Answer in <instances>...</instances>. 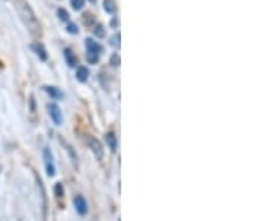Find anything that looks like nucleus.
Segmentation results:
<instances>
[{"instance_id": "f3484780", "label": "nucleus", "mask_w": 269, "mask_h": 221, "mask_svg": "<svg viewBox=\"0 0 269 221\" xmlns=\"http://www.w3.org/2000/svg\"><path fill=\"white\" fill-rule=\"evenodd\" d=\"M109 64H112L114 67H118V66L121 64L120 54H118V53H115V54H112V56H111V59H109Z\"/></svg>"}, {"instance_id": "6ab92c4d", "label": "nucleus", "mask_w": 269, "mask_h": 221, "mask_svg": "<svg viewBox=\"0 0 269 221\" xmlns=\"http://www.w3.org/2000/svg\"><path fill=\"white\" fill-rule=\"evenodd\" d=\"M57 15H59L60 21H64V22L69 21V14H67V11H64L63 8H60V9L57 11Z\"/></svg>"}, {"instance_id": "423d86ee", "label": "nucleus", "mask_w": 269, "mask_h": 221, "mask_svg": "<svg viewBox=\"0 0 269 221\" xmlns=\"http://www.w3.org/2000/svg\"><path fill=\"white\" fill-rule=\"evenodd\" d=\"M85 48H87V51H90V53H96V54H102L104 53V46L102 45H99L96 40L93 39H85Z\"/></svg>"}, {"instance_id": "ddd939ff", "label": "nucleus", "mask_w": 269, "mask_h": 221, "mask_svg": "<svg viewBox=\"0 0 269 221\" xmlns=\"http://www.w3.org/2000/svg\"><path fill=\"white\" fill-rule=\"evenodd\" d=\"M64 145H66V151L69 153V157H70V160H72V163L75 164V166H78V156H77V153L74 151V148L67 143V142L62 141Z\"/></svg>"}, {"instance_id": "9b49d317", "label": "nucleus", "mask_w": 269, "mask_h": 221, "mask_svg": "<svg viewBox=\"0 0 269 221\" xmlns=\"http://www.w3.org/2000/svg\"><path fill=\"white\" fill-rule=\"evenodd\" d=\"M104 9L108 14H115L117 12L115 0H104Z\"/></svg>"}, {"instance_id": "f03ea898", "label": "nucleus", "mask_w": 269, "mask_h": 221, "mask_svg": "<svg viewBox=\"0 0 269 221\" xmlns=\"http://www.w3.org/2000/svg\"><path fill=\"white\" fill-rule=\"evenodd\" d=\"M42 156H43V163H45V170H46V175L48 177H54L56 175V164H54V159H53V153L48 146L43 148L42 151Z\"/></svg>"}, {"instance_id": "aec40b11", "label": "nucleus", "mask_w": 269, "mask_h": 221, "mask_svg": "<svg viewBox=\"0 0 269 221\" xmlns=\"http://www.w3.org/2000/svg\"><path fill=\"white\" fill-rule=\"evenodd\" d=\"M84 5H85L84 0H72V8H74L75 11H81L84 8Z\"/></svg>"}, {"instance_id": "f8f14e48", "label": "nucleus", "mask_w": 269, "mask_h": 221, "mask_svg": "<svg viewBox=\"0 0 269 221\" xmlns=\"http://www.w3.org/2000/svg\"><path fill=\"white\" fill-rule=\"evenodd\" d=\"M106 143H108V146L111 148L112 153L117 150V138H115V135H114L112 132H109V133L106 135Z\"/></svg>"}, {"instance_id": "f257e3e1", "label": "nucleus", "mask_w": 269, "mask_h": 221, "mask_svg": "<svg viewBox=\"0 0 269 221\" xmlns=\"http://www.w3.org/2000/svg\"><path fill=\"white\" fill-rule=\"evenodd\" d=\"M14 5H15V11H17V14L20 17V20L26 26V29L29 30V33L33 38H41V24H39V20H38L35 11L29 5V2L27 0H15Z\"/></svg>"}, {"instance_id": "7ed1b4c3", "label": "nucleus", "mask_w": 269, "mask_h": 221, "mask_svg": "<svg viewBox=\"0 0 269 221\" xmlns=\"http://www.w3.org/2000/svg\"><path fill=\"white\" fill-rule=\"evenodd\" d=\"M46 108H48V115H50L51 120L54 121V124H56V126H62L63 115L62 109L59 108V105H57V103H48Z\"/></svg>"}, {"instance_id": "4468645a", "label": "nucleus", "mask_w": 269, "mask_h": 221, "mask_svg": "<svg viewBox=\"0 0 269 221\" xmlns=\"http://www.w3.org/2000/svg\"><path fill=\"white\" fill-rule=\"evenodd\" d=\"M120 39H121V35H120V33L117 32V33H115V35H114V36L111 38V40H109L111 46H114V48H117V50H118V48L121 46V42H120Z\"/></svg>"}, {"instance_id": "a211bd4d", "label": "nucleus", "mask_w": 269, "mask_h": 221, "mask_svg": "<svg viewBox=\"0 0 269 221\" xmlns=\"http://www.w3.org/2000/svg\"><path fill=\"white\" fill-rule=\"evenodd\" d=\"M66 32L67 33H70V35H78V27H77V24H74V22H69L67 24V27H66Z\"/></svg>"}, {"instance_id": "1a4fd4ad", "label": "nucleus", "mask_w": 269, "mask_h": 221, "mask_svg": "<svg viewBox=\"0 0 269 221\" xmlns=\"http://www.w3.org/2000/svg\"><path fill=\"white\" fill-rule=\"evenodd\" d=\"M32 48H33V51L36 53V56H38L42 61H46V59H48V54H46V50L43 48V45H42V43H33V45H32Z\"/></svg>"}, {"instance_id": "412c9836", "label": "nucleus", "mask_w": 269, "mask_h": 221, "mask_svg": "<svg viewBox=\"0 0 269 221\" xmlns=\"http://www.w3.org/2000/svg\"><path fill=\"white\" fill-rule=\"evenodd\" d=\"M83 21L85 26H93V22H94V17H93L91 14H85V15H84Z\"/></svg>"}, {"instance_id": "9d476101", "label": "nucleus", "mask_w": 269, "mask_h": 221, "mask_svg": "<svg viewBox=\"0 0 269 221\" xmlns=\"http://www.w3.org/2000/svg\"><path fill=\"white\" fill-rule=\"evenodd\" d=\"M88 75H90V72H88V69H87V67L81 66V67H78V69H77V80L80 81V82H87V80H88Z\"/></svg>"}, {"instance_id": "4be33fe9", "label": "nucleus", "mask_w": 269, "mask_h": 221, "mask_svg": "<svg viewBox=\"0 0 269 221\" xmlns=\"http://www.w3.org/2000/svg\"><path fill=\"white\" fill-rule=\"evenodd\" d=\"M54 191H56V196L57 198H63V193H64V190H63V185L59 182V184H56V187H54Z\"/></svg>"}, {"instance_id": "6e6552de", "label": "nucleus", "mask_w": 269, "mask_h": 221, "mask_svg": "<svg viewBox=\"0 0 269 221\" xmlns=\"http://www.w3.org/2000/svg\"><path fill=\"white\" fill-rule=\"evenodd\" d=\"M43 90L48 93V96H51V99H62L63 97L62 91L57 87H54V85H45Z\"/></svg>"}, {"instance_id": "dca6fc26", "label": "nucleus", "mask_w": 269, "mask_h": 221, "mask_svg": "<svg viewBox=\"0 0 269 221\" xmlns=\"http://www.w3.org/2000/svg\"><path fill=\"white\" fill-rule=\"evenodd\" d=\"M93 32H94V36H97V38H101V39H102V38H105V36H106V30H105L104 26H102V24H99V26H96Z\"/></svg>"}, {"instance_id": "20e7f679", "label": "nucleus", "mask_w": 269, "mask_h": 221, "mask_svg": "<svg viewBox=\"0 0 269 221\" xmlns=\"http://www.w3.org/2000/svg\"><path fill=\"white\" fill-rule=\"evenodd\" d=\"M87 143H88V146L91 148L94 157L99 161L102 160V159H104V148H102V143L97 141L96 138H91V136L87 138Z\"/></svg>"}, {"instance_id": "0eeeda50", "label": "nucleus", "mask_w": 269, "mask_h": 221, "mask_svg": "<svg viewBox=\"0 0 269 221\" xmlns=\"http://www.w3.org/2000/svg\"><path fill=\"white\" fill-rule=\"evenodd\" d=\"M63 57H64V60H66L69 67H75L77 63H78L75 53H72V50H69V48H66V50L63 51Z\"/></svg>"}, {"instance_id": "2eb2a0df", "label": "nucleus", "mask_w": 269, "mask_h": 221, "mask_svg": "<svg viewBox=\"0 0 269 221\" xmlns=\"http://www.w3.org/2000/svg\"><path fill=\"white\" fill-rule=\"evenodd\" d=\"M85 59H87V61H88L90 64H96V63L99 61V54L87 51V54H85Z\"/></svg>"}, {"instance_id": "39448f33", "label": "nucleus", "mask_w": 269, "mask_h": 221, "mask_svg": "<svg viewBox=\"0 0 269 221\" xmlns=\"http://www.w3.org/2000/svg\"><path fill=\"white\" fill-rule=\"evenodd\" d=\"M74 206H75V209H77V212L83 217L87 214V211H88V206H87V202L84 199L83 196H75L74 198Z\"/></svg>"}]
</instances>
